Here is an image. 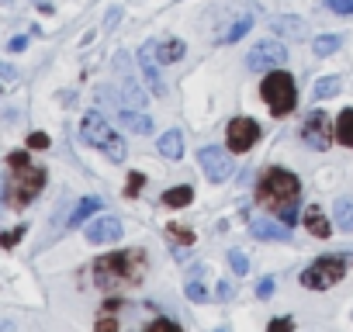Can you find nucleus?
<instances>
[{"mask_svg": "<svg viewBox=\"0 0 353 332\" xmlns=\"http://www.w3.org/2000/svg\"><path fill=\"white\" fill-rule=\"evenodd\" d=\"M101 208H104V201H101V198H83V201L73 208V215H70V229H80V225H83L90 215H97Z\"/></svg>", "mask_w": 353, "mask_h": 332, "instance_id": "17", "label": "nucleus"}, {"mask_svg": "<svg viewBox=\"0 0 353 332\" xmlns=\"http://www.w3.org/2000/svg\"><path fill=\"white\" fill-rule=\"evenodd\" d=\"M46 184V170L42 166H35L25 152H14L11 156V194H14V205L25 208L35 201V194L42 191Z\"/></svg>", "mask_w": 353, "mask_h": 332, "instance_id": "4", "label": "nucleus"}, {"mask_svg": "<svg viewBox=\"0 0 353 332\" xmlns=\"http://www.w3.org/2000/svg\"><path fill=\"white\" fill-rule=\"evenodd\" d=\"M343 273H346V256H322V260H315L312 267L301 270V284L308 291H325V287L339 284Z\"/></svg>", "mask_w": 353, "mask_h": 332, "instance_id": "6", "label": "nucleus"}, {"mask_svg": "<svg viewBox=\"0 0 353 332\" xmlns=\"http://www.w3.org/2000/svg\"><path fill=\"white\" fill-rule=\"evenodd\" d=\"M260 205L267 211H274V218L281 225H294L298 222V205H301V184L294 174L281 170V166H274V170H267V177L260 180Z\"/></svg>", "mask_w": 353, "mask_h": 332, "instance_id": "1", "label": "nucleus"}, {"mask_svg": "<svg viewBox=\"0 0 353 332\" xmlns=\"http://www.w3.org/2000/svg\"><path fill=\"white\" fill-rule=\"evenodd\" d=\"M312 94H315V101L336 97V94H339V80H336V76H322V80L315 83V90H312Z\"/></svg>", "mask_w": 353, "mask_h": 332, "instance_id": "25", "label": "nucleus"}, {"mask_svg": "<svg viewBox=\"0 0 353 332\" xmlns=\"http://www.w3.org/2000/svg\"><path fill=\"white\" fill-rule=\"evenodd\" d=\"M145 332H184V329H181V325H176L173 318H166V315H159V318H152V322H149V329H145Z\"/></svg>", "mask_w": 353, "mask_h": 332, "instance_id": "27", "label": "nucleus"}, {"mask_svg": "<svg viewBox=\"0 0 353 332\" xmlns=\"http://www.w3.org/2000/svg\"><path fill=\"white\" fill-rule=\"evenodd\" d=\"M291 329H294L291 318H274V322L267 325V332H291Z\"/></svg>", "mask_w": 353, "mask_h": 332, "instance_id": "30", "label": "nucleus"}, {"mask_svg": "<svg viewBox=\"0 0 353 332\" xmlns=\"http://www.w3.org/2000/svg\"><path fill=\"white\" fill-rule=\"evenodd\" d=\"M184 52H188V45H184L181 39H163V42H156V56H159L163 63H181Z\"/></svg>", "mask_w": 353, "mask_h": 332, "instance_id": "18", "label": "nucleus"}, {"mask_svg": "<svg viewBox=\"0 0 353 332\" xmlns=\"http://www.w3.org/2000/svg\"><path fill=\"white\" fill-rule=\"evenodd\" d=\"M305 229H308L312 236H319V239L329 236V222H325V215H322L319 208H308V211H305Z\"/></svg>", "mask_w": 353, "mask_h": 332, "instance_id": "21", "label": "nucleus"}, {"mask_svg": "<svg viewBox=\"0 0 353 332\" xmlns=\"http://www.w3.org/2000/svg\"><path fill=\"white\" fill-rule=\"evenodd\" d=\"M332 215H336V225H339L343 232H353V201H350V198H339V201L332 205Z\"/></svg>", "mask_w": 353, "mask_h": 332, "instance_id": "20", "label": "nucleus"}, {"mask_svg": "<svg viewBox=\"0 0 353 332\" xmlns=\"http://www.w3.org/2000/svg\"><path fill=\"white\" fill-rule=\"evenodd\" d=\"M0 332H14V325L11 322H0Z\"/></svg>", "mask_w": 353, "mask_h": 332, "instance_id": "38", "label": "nucleus"}, {"mask_svg": "<svg viewBox=\"0 0 353 332\" xmlns=\"http://www.w3.org/2000/svg\"><path fill=\"white\" fill-rule=\"evenodd\" d=\"M156 42H142V49H139V66H142V76H145V83H149V94H156V97H163V76H159V66H156Z\"/></svg>", "mask_w": 353, "mask_h": 332, "instance_id": "11", "label": "nucleus"}, {"mask_svg": "<svg viewBox=\"0 0 353 332\" xmlns=\"http://www.w3.org/2000/svg\"><path fill=\"white\" fill-rule=\"evenodd\" d=\"M0 76H4V80H18V70L8 66V63H0Z\"/></svg>", "mask_w": 353, "mask_h": 332, "instance_id": "33", "label": "nucleus"}, {"mask_svg": "<svg viewBox=\"0 0 353 332\" xmlns=\"http://www.w3.org/2000/svg\"><path fill=\"white\" fill-rule=\"evenodd\" d=\"M225 138H229V149H232V152H246V149L256 145V138H260V125H256L253 118H232Z\"/></svg>", "mask_w": 353, "mask_h": 332, "instance_id": "10", "label": "nucleus"}, {"mask_svg": "<svg viewBox=\"0 0 353 332\" xmlns=\"http://www.w3.org/2000/svg\"><path fill=\"white\" fill-rule=\"evenodd\" d=\"M0 4H14V0H0Z\"/></svg>", "mask_w": 353, "mask_h": 332, "instance_id": "39", "label": "nucleus"}, {"mask_svg": "<svg viewBox=\"0 0 353 332\" xmlns=\"http://www.w3.org/2000/svg\"><path fill=\"white\" fill-rule=\"evenodd\" d=\"M28 145H32V149H46V145H49V135H46V132H32V135H28Z\"/></svg>", "mask_w": 353, "mask_h": 332, "instance_id": "31", "label": "nucleus"}, {"mask_svg": "<svg viewBox=\"0 0 353 332\" xmlns=\"http://www.w3.org/2000/svg\"><path fill=\"white\" fill-rule=\"evenodd\" d=\"M270 28H274L277 39H288V42H301V39L308 35V25H305L301 18H291V14H277V18L270 21Z\"/></svg>", "mask_w": 353, "mask_h": 332, "instance_id": "13", "label": "nucleus"}, {"mask_svg": "<svg viewBox=\"0 0 353 332\" xmlns=\"http://www.w3.org/2000/svg\"><path fill=\"white\" fill-rule=\"evenodd\" d=\"M219 298H232V284H219Z\"/></svg>", "mask_w": 353, "mask_h": 332, "instance_id": "35", "label": "nucleus"}, {"mask_svg": "<svg viewBox=\"0 0 353 332\" xmlns=\"http://www.w3.org/2000/svg\"><path fill=\"white\" fill-rule=\"evenodd\" d=\"M250 28H253V21H250V14H246V18H239V21H236V25H232V28H229L225 35H219V42H222V45H229V42L243 39V35H246Z\"/></svg>", "mask_w": 353, "mask_h": 332, "instance_id": "24", "label": "nucleus"}, {"mask_svg": "<svg viewBox=\"0 0 353 332\" xmlns=\"http://www.w3.org/2000/svg\"><path fill=\"white\" fill-rule=\"evenodd\" d=\"M325 8L336 14H353V0H325Z\"/></svg>", "mask_w": 353, "mask_h": 332, "instance_id": "29", "label": "nucleus"}, {"mask_svg": "<svg viewBox=\"0 0 353 332\" xmlns=\"http://www.w3.org/2000/svg\"><path fill=\"white\" fill-rule=\"evenodd\" d=\"M250 229H253L256 239H274V242H288V239H291V229H288V225H274V222H267V218L253 222Z\"/></svg>", "mask_w": 353, "mask_h": 332, "instance_id": "16", "label": "nucleus"}, {"mask_svg": "<svg viewBox=\"0 0 353 332\" xmlns=\"http://www.w3.org/2000/svg\"><path fill=\"white\" fill-rule=\"evenodd\" d=\"M97 284L104 287H118V284H139L145 273V256L142 253H114L94 263Z\"/></svg>", "mask_w": 353, "mask_h": 332, "instance_id": "3", "label": "nucleus"}, {"mask_svg": "<svg viewBox=\"0 0 353 332\" xmlns=\"http://www.w3.org/2000/svg\"><path fill=\"white\" fill-rule=\"evenodd\" d=\"M198 163H201V170H205V177H208L212 184H222V180L232 177V156H229L225 149L208 145V149L198 152Z\"/></svg>", "mask_w": 353, "mask_h": 332, "instance_id": "9", "label": "nucleus"}, {"mask_svg": "<svg viewBox=\"0 0 353 332\" xmlns=\"http://www.w3.org/2000/svg\"><path fill=\"white\" fill-rule=\"evenodd\" d=\"M332 135H336V128L329 125V114L325 111H308L305 114V121H301V142L308 149H315V152L329 149Z\"/></svg>", "mask_w": 353, "mask_h": 332, "instance_id": "8", "label": "nucleus"}, {"mask_svg": "<svg viewBox=\"0 0 353 332\" xmlns=\"http://www.w3.org/2000/svg\"><path fill=\"white\" fill-rule=\"evenodd\" d=\"M156 149H159V156H166V159H181V156H184V135L176 132V128H170V132H163V138L156 142Z\"/></svg>", "mask_w": 353, "mask_h": 332, "instance_id": "15", "label": "nucleus"}, {"mask_svg": "<svg viewBox=\"0 0 353 332\" xmlns=\"http://www.w3.org/2000/svg\"><path fill=\"white\" fill-rule=\"evenodd\" d=\"M4 201H8V184H4V177H0V208H4Z\"/></svg>", "mask_w": 353, "mask_h": 332, "instance_id": "36", "label": "nucleus"}, {"mask_svg": "<svg viewBox=\"0 0 353 332\" xmlns=\"http://www.w3.org/2000/svg\"><path fill=\"white\" fill-rule=\"evenodd\" d=\"M18 236H21V232H8V236L0 239V242H4V246H11V242H18Z\"/></svg>", "mask_w": 353, "mask_h": 332, "instance_id": "37", "label": "nucleus"}, {"mask_svg": "<svg viewBox=\"0 0 353 332\" xmlns=\"http://www.w3.org/2000/svg\"><path fill=\"white\" fill-rule=\"evenodd\" d=\"M219 332H225V329H219Z\"/></svg>", "mask_w": 353, "mask_h": 332, "instance_id": "40", "label": "nucleus"}, {"mask_svg": "<svg viewBox=\"0 0 353 332\" xmlns=\"http://www.w3.org/2000/svg\"><path fill=\"white\" fill-rule=\"evenodd\" d=\"M87 239L94 246H104V242H118L121 239V222L114 215H101L94 222H87Z\"/></svg>", "mask_w": 353, "mask_h": 332, "instance_id": "12", "label": "nucleus"}, {"mask_svg": "<svg viewBox=\"0 0 353 332\" xmlns=\"http://www.w3.org/2000/svg\"><path fill=\"white\" fill-rule=\"evenodd\" d=\"M336 138H339L346 149H353V107H346V111L339 114V121H336Z\"/></svg>", "mask_w": 353, "mask_h": 332, "instance_id": "22", "label": "nucleus"}, {"mask_svg": "<svg viewBox=\"0 0 353 332\" xmlns=\"http://www.w3.org/2000/svg\"><path fill=\"white\" fill-rule=\"evenodd\" d=\"M288 59V49L281 39H267V42H256L246 56V70L250 73H270L274 66H281Z\"/></svg>", "mask_w": 353, "mask_h": 332, "instance_id": "7", "label": "nucleus"}, {"mask_svg": "<svg viewBox=\"0 0 353 332\" xmlns=\"http://www.w3.org/2000/svg\"><path fill=\"white\" fill-rule=\"evenodd\" d=\"M260 94H263L267 107H270L274 114H281V118L291 114L294 104H298V87H294L291 73H284V70H270V73L263 76V83H260Z\"/></svg>", "mask_w": 353, "mask_h": 332, "instance_id": "5", "label": "nucleus"}, {"mask_svg": "<svg viewBox=\"0 0 353 332\" xmlns=\"http://www.w3.org/2000/svg\"><path fill=\"white\" fill-rule=\"evenodd\" d=\"M25 45H28V39H11V49H14V52H21Z\"/></svg>", "mask_w": 353, "mask_h": 332, "instance_id": "34", "label": "nucleus"}, {"mask_svg": "<svg viewBox=\"0 0 353 332\" xmlns=\"http://www.w3.org/2000/svg\"><path fill=\"white\" fill-rule=\"evenodd\" d=\"M114 118L128 128V132H139V135H149L152 132V118L149 114H142L139 107H128V104H121L118 111H114Z\"/></svg>", "mask_w": 353, "mask_h": 332, "instance_id": "14", "label": "nucleus"}, {"mask_svg": "<svg viewBox=\"0 0 353 332\" xmlns=\"http://www.w3.org/2000/svg\"><path fill=\"white\" fill-rule=\"evenodd\" d=\"M229 263H232V270H236L239 277H246V270H250V263H246V256H243L239 249H229Z\"/></svg>", "mask_w": 353, "mask_h": 332, "instance_id": "28", "label": "nucleus"}, {"mask_svg": "<svg viewBox=\"0 0 353 332\" xmlns=\"http://www.w3.org/2000/svg\"><path fill=\"white\" fill-rule=\"evenodd\" d=\"M201 277H205V267L198 263V267L191 270V277H188V294H191V301H208V291H205Z\"/></svg>", "mask_w": 353, "mask_h": 332, "instance_id": "23", "label": "nucleus"}, {"mask_svg": "<svg viewBox=\"0 0 353 332\" xmlns=\"http://www.w3.org/2000/svg\"><path fill=\"white\" fill-rule=\"evenodd\" d=\"M191 201H194V187H191V184L170 187V191L163 194V205H170V208H184V205H191Z\"/></svg>", "mask_w": 353, "mask_h": 332, "instance_id": "19", "label": "nucleus"}, {"mask_svg": "<svg viewBox=\"0 0 353 332\" xmlns=\"http://www.w3.org/2000/svg\"><path fill=\"white\" fill-rule=\"evenodd\" d=\"M312 45H315V56H332L339 49V35H319Z\"/></svg>", "mask_w": 353, "mask_h": 332, "instance_id": "26", "label": "nucleus"}, {"mask_svg": "<svg viewBox=\"0 0 353 332\" xmlns=\"http://www.w3.org/2000/svg\"><path fill=\"white\" fill-rule=\"evenodd\" d=\"M80 135H83L87 145L101 149L111 163H125L128 145H125V138L108 125V118H104L101 111H87V114H83V121H80Z\"/></svg>", "mask_w": 353, "mask_h": 332, "instance_id": "2", "label": "nucleus"}, {"mask_svg": "<svg viewBox=\"0 0 353 332\" xmlns=\"http://www.w3.org/2000/svg\"><path fill=\"white\" fill-rule=\"evenodd\" d=\"M256 294H260V298H270V294H274V280H270V277L260 280V284H256Z\"/></svg>", "mask_w": 353, "mask_h": 332, "instance_id": "32", "label": "nucleus"}]
</instances>
